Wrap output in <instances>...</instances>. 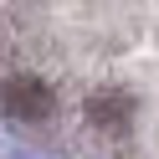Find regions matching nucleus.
I'll list each match as a JSON object with an SVG mask.
<instances>
[{"label": "nucleus", "instance_id": "1", "mask_svg": "<svg viewBox=\"0 0 159 159\" xmlns=\"http://www.w3.org/2000/svg\"><path fill=\"white\" fill-rule=\"evenodd\" d=\"M0 103H5V113L21 118V123H41V118H52V87L36 82V77H5L0 82Z\"/></svg>", "mask_w": 159, "mask_h": 159}]
</instances>
